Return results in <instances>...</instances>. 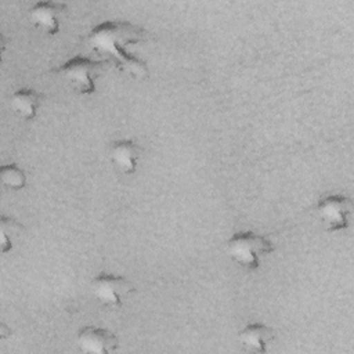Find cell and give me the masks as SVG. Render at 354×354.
I'll use <instances>...</instances> for the list:
<instances>
[{"mask_svg": "<svg viewBox=\"0 0 354 354\" xmlns=\"http://www.w3.org/2000/svg\"><path fill=\"white\" fill-rule=\"evenodd\" d=\"M24 231V225L15 218L8 216H1L0 218V232H1V252L7 253L12 249L14 243Z\"/></svg>", "mask_w": 354, "mask_h": 354, "instance_id": "8fae6325", "label": "cell"}, {"mask_svg": "<svg viewBox=\"0 0 354 354\" xmlns=\"http://www.w3.org/2000/svg\"><path fill=\"white\" fill-rule=\"evenodd\" d=\"M147 40L148 32L127 21H104L94 26L86 37V43L93 53L134 79L148 77V66L127 47Z\"/></svg>", "mask_w": 354, "mask_h": 354, "instance_id": "6da1fadb", "label": "cell"}, {"mask_svg": "<svg viewBox=\"0 0 354 354\" xmlns=\"http://www.w3.org/2000/svg\"><path fill=\"white\" fill-rule=\"evenodd\" d=\"M142 148L133 140H119L111 147V162L118 173L130 176L136 173Z\"/></svg>", "mask_w": 354, "mask_h": 354, "instance_id": "ba28073f", "label": "cell"}, {"mask_svg": "<svg viewBox=\"0 0 354 354\" xmlns=\"http://www.w3.org/2000/svg\"><path fill=\"white\" fill-rule=\"evenodd\" d=\"M133 292V283L120 275L101 272L91 281V293L104 307L118 308L123 306Z\"/></svg>", "mask_w": 354, "mask_h": 354, "instance_id": "277c9868", "label": "cell"}, {"mask_svg": "<svg viewBox=\"0 0 354 354\" xmlns=\"http://www.w3.org/2000/svg\"><path fill=\"white\" fill-rule=\"evenodd\" d=\"M79 350L87 354H108L119 348V339L108 329L98 326H84L76 337Z\"/></svg>", "mask_w": 354, "mask_h": 354, "instance_id": "8992f818", "label": "cell"}, {"mask_svg": "<svg viewBox=\"0 0 354 354\" xmlns=\"http://www.w3.org/2000/svg\"><path fill=\"white\" fill-rule=\"evenodd\" d=\"M41 101V93L33 88H19L11 95V108L21 119L30 120L36 118Z\"/></svg>", "mask_w": 354, "mask_h": 354, "instance_id": "30bf717a", "label": "cell"}, {"mask_svg": "<svg viewBox=\"0 0 354 354\" xmlns=\"http://www.w3.org/2000/svg\"><path fill=\"white\" fill-rule=\"evenodd\" d=\"M1 184L10 189H22L26 185V173L15 163L4 165L0 169Z\"/></svg>", "mask_w": 354, "mask_h": 354, "instance_id": "7c38bea8", "label": "cell"}, {"mask_svg": "<svg viewBox=\"0 0 354 354\" xmlns=\"http://www.w3.org/2000/svg\"><path fill=\"white\" fill-rule=\"evenodd\" d=\"M272 252L274 245L268 238L250 231L236 232L227 241L230 259L245 270H257L261 259Z\"/></svg>", "mask_w": 354, "mask_h": 354, "instance_id": "7a4b0ae2", "label": "cell"}, {"mask_svg": "<svg viewBox=\"0 0 354 354\" xmlns=\"http://www.w3.org/2000/svg\"><path fill=\"white\" fill-rule=\"evenodd\" d=\"M104 65H106V62L102 59L76 55L59 65L54 72L65 79L66 83L79 94L90 95L95 91V77Z\"/></svg>", "mask_w": 354, "mask_h": 354, "instance_id": "3957f363", "label": "cell"}, {"mask_svg": "<svg viewBox=\"0 0 354 354\" xmlns=\"http://www.w3.org/2000/svg\"><path fill=\"white\" fill-rule=\"evenodd\" d=\"M238 340L248 351L266 353L275 340V332L272 328L264 324L253 322L248 324L243 329L239 330Z\"/></svg>", "mask_w": 354, "mask_h": 354, "instance_id": "9c48e42d", "label": "cell"}, {"mask_svg": "<svg viewBox=\"0 0 354 354\" xmlns=\"http://www.w3.org/2000/svg\"><path fill=\"white\" fill-rule=\"evenodd\" d=\"M351 210V199L339 194L322 196L317 205L318 217L329 232L344 231L350 224Z\"/></svg>", "mask_w": 354, "mask_h": 354, "instance_id": "5b68a950", "label": "cell"}, {"mask_svg": "<svg viewBox=\"0 0 354 354\" xmlns=\"http://www.w3.org/2000/svg\"><path fill=\"white\" fill-rule=\"evenodd\" d=\"M66 8L62 1H37L29 10V17L36 28L47 35H55L59 30V21Z\"/></svg>", "mask_w": 354, "mask_h": 354, "instance_id": "52a82bcc", "label": "cell"}]
</instances>
